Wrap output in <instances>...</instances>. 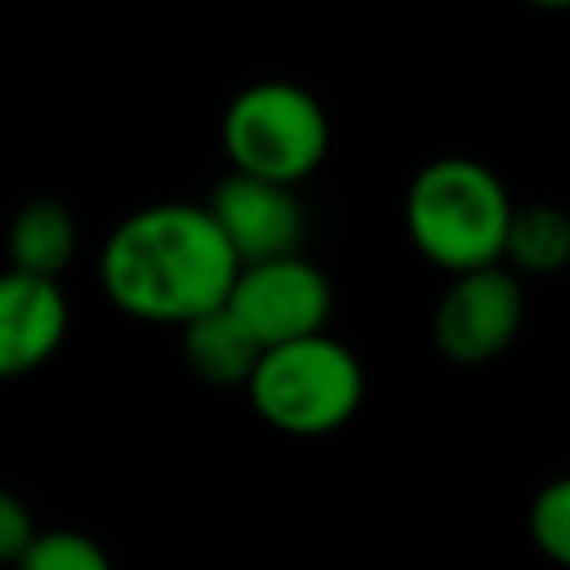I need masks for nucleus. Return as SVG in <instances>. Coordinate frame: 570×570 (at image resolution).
<instances>
[{"instance_id": "1", "label": "nucleus", "mask_w": 570, "mask_h": 570, "mask_svg": "<svg viewBox=\"0 0 570 570\" xmlns=\"http://www.w3.org/2000/svg\"><path fill=\"white\" fill-rule=\"evenodd\" d=\"M240 263L205 205L160 200L134 209L98 254L102 294L134 321L187 325L227 303Z\"/></svg>"}, {"instance_id": "2", "label": "nucleus", "mask_w": 570, "mask_h": 570, "mask_svg": "<svg viewBox=\"0 0 570 570\" xmlns=\"http://www.w3.org/2000/svg\"><path fill=\"white\" fill-rule=\"evenodd\" d=\"M512 200L494 169L468 156H441L410 178L405 232L414 249L450 276L499 267L512 223Z\"/></svg>"}, {"instance_id": "3", "label": "nucleus", "mask_w": 570, "mask_h": 570, "mask_svg": "<svg viewBox=\"0 0 570 570\" xmlns=\"http://www.w3.org/2000/svg\"><path fill=\"white\" fill-rule=\"evenodd\" d=\"M245 387L254 410L276 432L325 436L356 414L365 396V370L347 343L312 334L298 343L267 347Z\"/></svg>"}, {"instance_id": "4", "label": "nucleus", "mask_w": 570, "mask_h": 570, "mask_svg": "<svg viewBox=\"0 0 570 570\" xmlns=\"http://www.w3.org/2000/svg\"><path fill=\"white\" fill-rule=\"evenodd\" d=\"M223 147L232 174L276 187L303 183L330 151V116L316 94L289 80H258L223 111Z\"/></svg>"}, {"instance_id": "5", "label": "nucleus", "mask_w": 570, "mask_h": 570, "mask_svg": "<svg viewBox=\"0 0 570 570\" xmlns=\"http://www.w3.org/2000/svg\"><path fill=\"white\" fill-rule=\"evenodd\" d=\"M223 307L267 352V347H281V343L325 334L334 289H330V276L312 258L289 254V258L240 267Z\"/></svg>"}, {"instance_id": "6", "label": "nucleus", "mask_w": 570, "mask_h": 570, "mask_svg": "<svg viewBox=\"0 0 570 570\" xmlns=\"http://www.w3.org/2000/svg\"><path fill=\"white\" fill-rule=\"evenodd\" d=\"M525 321L521 281L499 263L481 272H463L445 285L432 312L436 352L454 365H485L508 352Z\"/></svg>"}, {"instance_id": "7", "label": "nucleus", "mask_w": 570, "mask_h": 570, "mask_svg": "<svg viewBox=\"0 0 570 570\" xmlns=\"http://www.w3.org/2000/svg\"><path fill=\"white\" fill-rule=\"evenodd\" d=\"M205 209H209L214 227L223 232V240H227V249L236 254L240 267L289 258L303 245V205H298L294 187L227 174L209 191Z\"/></svg>"}, {"instance_id": "8", "label": "nucleus", "mask_w": 570, "mask_h": 570, "mask_svg": "<svg viewBox=\"0 0 570 570\" xmlns=\"http://www.w3.org/2000/svg\"><path fill=\"white\" fill-rule=\"evenodd\" d=\"M71 307L58 281L0 272V379L40 370L67 338Z\"/></svg>"}, {"instance_id": "9", "label": "nucleus", "mask_w": 570, "mask_h": 570, "mask_svg": "<svg viewBox=\"0 0 570 570\" xmlns=\"http://www.w3.org/2000/svg\"><path fill=\"white\" fill-rule=\"evenodd\" d=\"M76 214L53 196H36L9 223V267L22 276L58 281L76 258Z\"/></svg>"}, {"instance_id": "10", "label": "nucleus", "mask_w": 570, "mask_h": 570, "mask_svg": "<svg viewBox=\"0 0 570 570\" xmlns=\"http://www.w3.org/2000/svg\"><path fill=\"white\" fill-rule=\"evenodd\" d=\"M183 356L205 383L232 387V383H249L263 347L245 334V325L227 307H214L183 325Z\"/></svg>"}, {"instance_id": "11", "label": "nucleus", "mask_w": 570, "mask_h": 570, "mask_svg": "<svg viewBox=\"0 0 570 570\" xmlns=\"http://www.w3.org/2000/svg\"><path fill=\"white\" fill-rule=\"evenodd\" d=\"M566 263H570V214L548 200L517 205L503 240V267L512 276L517 272L548 276V272H561Z\"/></svg>"}, {"instance_id": "12", "label": "nucleus", "mask_w": 570, "mask_h": 570, "mask_svg": "<svg viewBox=\"0 0 570 570\" xmlns=\"http://www.w3.org/2000/svg\"><path fill=\"white\" fill-rule=\"evenodd\" d=\"M13 570H111V557L80 530H40Z\"/></svg>"}, {"instance_id": "13", "label": "nucleus", "mask_w": 570, "mask_h": 570, "mask_svg": "<svg viewBox=\"0 0 570 570\" xmlns=\"http://www.w3.org/2000/svg\"><path fill=\"white\" fill-rule=\"evenodd\" d=\"M530 539L534 548L570 570V476L548 481L530 503Z\"/></svg>"}, {"instance_id": "14", "label": "nucleus", "mask_w": 570, "mask_h": 570, "mask_svg": "<svg viewBox=\"0 0 570 570\" xmlns=\"http://www.w3.org/2000/svg\"><path fill=\"white\" fill-rule=\"evenodd\" d=\"M36 521H31V512H27V503L13 494V490H4L0 485V566H18L22 561V552L36 543Z\"/></svg>"}]
</instances>
